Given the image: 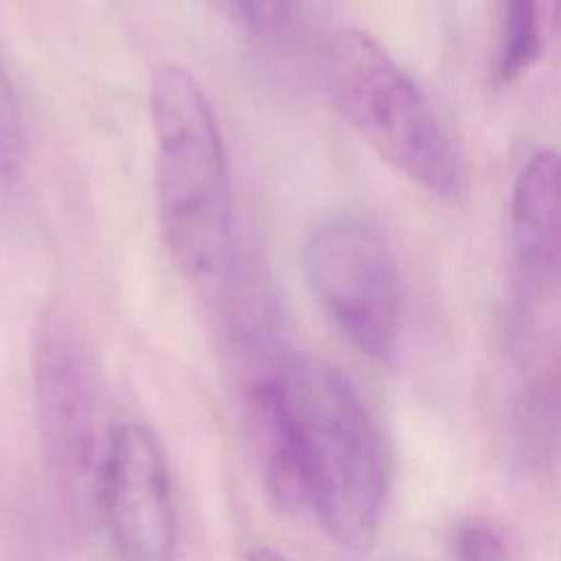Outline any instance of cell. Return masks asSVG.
<instances>
[{
    "label": "cell",
    "instance_id": "1",
    "mask_svg": "<svg viewBox=\"0 0 561 561\" xmlns=\"http://www.w3.org/2000/svg\"><path fill=\"white\" fill-rule=\"evenodd\" d=\"M270 497L331 539L366 548L381 522L388 467L379 430L331 364L287 348L241 386Z\"/></svg>",
    "mask_w": 561,
    "mask_h": 561
},
{
    "label": "cell",
    "instance_id": "2",
    "mask_svg": "<svg viewBox=\"0 0 561 561\" xmlns=\"http://www.w3.org/2000/svg\"><path fill=\"white\" fill-rule=\"evenodd\" d=\"M156 206L173 267L193 285H221L234 256L228 158L213 105L180 64L151 75Z\"/></svg>",
    "mask_w": 561,
    "mask_h": 561
},
{
    "label": "cell",
    "instance_id": "3",
    "mask_svg": "<svg viewBox=\"0 0 561 561\" xmlns=\"http://www.w3.org/2000/svg\"><path fill=\"white\" fill-rule=\"evenodd\" d=\"M322 79L348 127L397 173L445 202L467 191L465 162L416 81L368 33L344 26L322 44Z\"/></svg>",
    "mask_w": 561,
    "mask_h": 561
},
{
    "label": "cell",
    "instance_id": "4",
    "mask_svg": "<svg viewBox=\"0 0 561 561\" xmlns=\"http://www.w3.org/2000/svg\"><path fill=\"white\" fill-rule=\"evenodd\" d=\"M302 270L337 331L359 353L392 362L403 331V278L383 230L355 213L333 215L307 234Z\"/></svg>",
    "mask_w": 561,
    "mask_h": 561
},
{
    "label": "cell",
    "instance_id": "5",
    "mask_svg": "<svg viewBox=\"0 0 561 561\" xmlns=\"http://www.w3.org/2000/svg\"><path fill=\"white\" fill-rule=\"evenodd\" d=\"M35 410L46 467L66 506L85 517L96 511V489L110 432L92 355L75 322L50 309L35 342Z\"/></svg>",
    "mask_w": 561,
    "mask_h": 561
},
{
    "label": "cell",
    "instance_id": "6",
    "mask_svg": "<svg viewBox=\"0 0 561 561\" xmlns=\"http://www.w3.org/2000/svg\"><path fill=\"white\" fill-rule=\"evenodd\" d=\"M121 561H173L178 519L169 467L153 432L136 421L112 427L96 489Z\"/></svg>",
    "mask_w": 561,
    "mask_h": 561
},
{
    "label": "cell",
    "instance_id": "7",
    "mask_svg": "<svg viewBox=\"0 0 561 561\" xmlns=\"http://www.w3.org/2000/svg\"><path fill=\"white\" fill-rule=\"evenodd\" d=\"M511 250L522 300L554 296L559 276V164L550 149L535 151L515 178Z\"/></svg>",
    "mask_w": 561,
    "mask_h": 561
},
{
    "label": "cell",
    "instance_id": "8",
    "mask_svg": "<svg viewBox=\"0 0 561 561\" xmlns=\"http://www.w3.org/2000/svg\"><path fill=\"white\" fill-rule=\"evenodd\" d=\"M557 31V0H502L497 75L515 81L548 50Z\"/></svg>",
    "mask_w": 561,
    "mask_h": 561
},
{
    "label": "cell",
    "instance_id": "9",
    "mask_svg": "<svg viewBox=\"0 0 561 561\" xmlns=\"http://www.w3.org/2000/svg\"><path fill=\"white\" fill-rule=\"evenodd\" d=\"M232 28L256 37L274 39L289 28L296 0H204Z\"/></svg>",
    "mask_w": 561,
    "mask_h": 561
},
{
    "label": "cell",
    "instance_id": "10",
    "mask_svg": "<svg viewBox=\"0 0 561 561\" xmlns=\"http://www.w3.org/2000/svg\"><path fill=\"white\" fill-rule=\"evenodd\" d=\"M26 140L20 101L0 55V188L11 186L24 164Z\"/></svg>",
    "mask_w": 561,
    "mask_h": 561
},
{
    "label": "cell",
    "instance_id": "11",
    "mask_svg": "<svg viewBox=\"0 0 561 561\" xmlns=\"http://www.w3.org/2000/svg\"><path fill=\"white\" fill-rule=\"evenodd\" d=\"M456 561H508L504 535L484 519H467L454 533Z\"/></svg>",
    "mask_w": 561,
    "mask_h": 561
},
{
    "label": "cell",
    "instance_id": "12",
    "mask_svg": "<svg viewBox=\"0 0 561 561\" xmlns=\"http://www.w3.org/2000/svg\"><path fill=\"white\" fill-rule=\"evenodd\" d=\"M245 561H289V559H285L280 552H276V550H272L267 546H259V548H254L248 554Z\"/></svg>",
    "mask_w": 561,
    "mask_h": 561
}]
</instances>
